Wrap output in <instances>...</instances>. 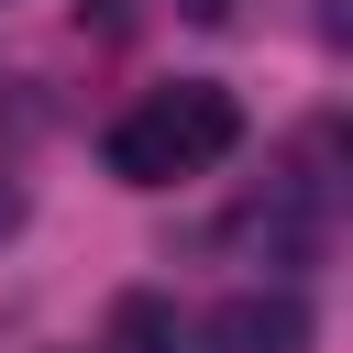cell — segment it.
<instances>
[{
  "label": "cell",
  "mask_w": 353,
  "mask_h": 353,
  "mask_svg": "<svg viewBox=\"0 0 353 353\" xmlns=\"http://www.w3.org/2000/svg\"><path fill=\"white\" fill-rule=\"evenodd\" d=\"M243 143V110H232V88H199V77H176V88H143L121 121H110V176L121 188H176V176H210L221 154Z\"/></svg>",
  "instance_id": "obj_1"
},
{
  "label": "cell",
  "mask_w": 353,
  "mask_h": 353,
  "mask_svg": "<svg viewBox=\"0 0 353 353\" xmlns=\"http://www.w3.org/2000/svg\"><path fill=\"white\" fill-rule=\"evenodd\" d=\"M199 342H210V353H309V309H298L287 287H243V298L210 309Z\"/></svg>",
  "instance_id": "obj_2"
},
{
  "label": "cell",
  "mask_w": 353,
  "mask_h": 353,
  "mask_svg": "<svg viewBox=\"0 0 353 353\" xmlns=\"http://www.w3.org/2000/svg\"><path fill=\"white\" fill-rule=\"evenodd\" d=\"M110 353H188V331H176V298H154V287L110 298Z\"/></svg>",
  "instance_id": "obj_3"
},
{
  "label": "cell",
  "mask_w": 353,
  "mask_h": 353,
  "mask_svg": "<svg viewBox=\"0 0 353 353\" xmlns=\"http://www.w3.org/2000/svg\"><path fill=\"white\" fill-rule=\"evenodd\" d=\"M165 11H188V22H232L243 0H165Z\"/></svg>",
  "instance_id": "obj_4"
},
{
  "label": "cell",
  "mask_w": 353,
  "mask_h": 353,
  "mask_svg": "<svg viewBox=\"0 0 353 353\" xmlns=\"http://www.w3.org/2000/svg\"><path fill=\"white\" fill-rule=\"evenodd\" d=\"M11 221H22V199H11V188H0V232H11Z\"/></svg>",
  "instance_id": "obj_5"
}]
</instances>
